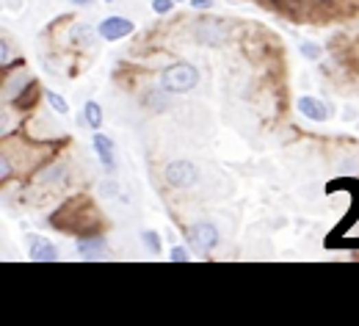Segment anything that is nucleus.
Wrapping results in <instances>:
<instances>
[{
	"mask_svg": "<svg viewBox=\"0 0 359 326\" xmlns=\"http://www.w3.org/2000/svg\"><path fill=\"white\" fill-rule=\"evenodd\" d=\"M141 238H144V246H147V249H152L155 255L161 252V238H158V233H150V230H147Z\"/></svg>",
	"mask_w": 359,
	"mask_h": 326,
	"instance_id": "obj_12",
	"label": "nucleus"
},
{
	"mask_svg": "<svg viewBox=\"0 0 359 326\" xmlns=\"http://www.w3.org/2000/svg\"><path fill=\"white\" fill-rule=\"evenodd\" d=\"M177 3H180V0H177Z\"/></svg>",
	"mask_w": 359,
	"mask_h": 326,
	"instance_id": "obj_19",
	"label": "nucleus"
},
{
	"mask_svg": "<svg viewBox=\"0 0 359 326\" xmlns=\"http://www.w3.org/2000/svg\"><path fill=\"white\" fill-rule=\"evenodd\" d=\"M105 3H113V0H105Z\"/></svg>",
	"mask_w": 359,
	"mask_h": 326,
	"instance_id": "obj_18",
	"label": "nucleus"
},
{
	"mask_svg": "<svg viewBox=\"0 0 359 326\" xmlns=\"http://www.w3.org/2000/svg\"><path fill=\"white\" fill-rule=\"evenodd\" d=\"M301 53L310 56V58H321V47L312 45V42H304V45H301Z\"/></svg>",
	"mask_w": 359,
	"mask_h": 326,
	"instance_id": "obj_14",
	"label": "nucleus"
},
{
	"mask_svg": "<svg viewBox=\"0 0 359 326\" xmlns=\"http://www.w3.org/2000/svg\"><path fill=\"white\" fill-rule=\"evenodd\" d=\"M161 83H163L166 91L183 94V91H191V89L199 83V72H196V67H191V64H174V67H169V69L163 72Z\"/></svg>",
	"mask_w": 359,
	"mask_h": 326,
	"instance_id": "obj_1",
	"label": "nucleus"
},
{
	"mask_svg": "<svg viewBox=\"0 0 359 326\" xmlns=\"http://www.w3.org/2000/svg\"><path fill=\"white\" fill-rule=\"evenodd\" d=\"M299 111H301L307 119H312V122H326V119H329V108H326L318 97H301V100H299Z\"/></svg>",
	"mask_w": 359,
	"mask_h": 326,
	"instance_id": "obj_5",
	"label": "nucleus"
},
{
	"mask_svg": "<svg viewBox=\"0 0 359 326\" xmlns=\"http://www.w3.org/2000/svg\"><path fill=\"white\" fill-rule=\"evenodd\" d=\"M12 61H14L12 45H9V39H3V42H0V64H3V67H9Z\"/></svg>",
	"mask_w": 359,
	"mask_h": 326,
	"instance_id": "obj_11",
	"label": "nucleus"
},
{
	"mask_svg": "<svg viewBox=\"0 0 359 326\" xmlns=\"http://www.w3.org/2000/svg\"><path fill=\"white\" fill-rule=\"evenodd\" d=\"M172 260H174V263H188V260H191V257H188V249L174 246V249H172Z\"/></svg>",
	"mask_w": 359,
	"mask_h": 326,
	"instance_id": "obj_15",
	"label": "nucleus"
},
{
	"mask_svg": "<svg viewBox=\"0 0 359 326\" xmlns=\"http://www.w3.org/2000/svg\"><path fill=\"white\" fill-rule=\"evenodd\" d=\"M75 3H78V6H83V3L89 6V3H91V0H75Z\"/></svg>",
	"mask_w": 359,
	"mask_h": 326,
	"instance_id": "obj_17",
	"label": "nucleus"
},
{
	"mask_svg": "<svg viewBox=\"0 0 359 326\" xmlns=\"http://www.w3.org/2000/svg\"><path fill=\"white\" fill-rule=\"evenodd\" d=\"M191 244L196 246V252H213L218 244V230L213 224H196L191 230Z\"/></svg>",
	"mask_w": 359,
	"mask_h": 326,
	"instance_id": "obj_4",
	"label": "nucleus"
},
{
	"mask_svg": "<svg viewBox=\"0 0 359 326\" xmlns=\"http://www.w3.org/2000/svg\"><path fill=\"white\" fill-rule=\"evenodd\" d=\"M133 23L130 20H125V17H108V20H102L100 23V28H97V34L102 36V39H108V42H119V39H125V36H130L133 34Z\"/></svg>",
	"mask_w": 359,
	"mask_h": 326,
	"instance_id": "obj_3",
	"label": "nucleus"
},
{
	"mask_svg": "<svg viewBox=\"0 0 359 326\" xmlns=\"http://www.w3.org/2000/svg\"><path fill=\"white\" fill-rule=\"evenodd\" d=\"M194 9H213V0H191Z\"/></svg>",
	"mask_w": 359,
	"mask_h": 326,
	"instance_id": "obj_16",
	"label": "nucleus"
},
{
	"mask_svg": "<svg viewBox=\"0 0 359 326\" xmlns=\"http://www.w3.org/2000/svg\"><path fill=\"white\" fill-rule=\"evenodd\" d=\"M196 166L188 163V161H172L166 166V183L174 185V188H191L196 183Z\"/></svg>",
	"mask_w": 359,
	"mask_h": 326,
	"instance_id": "obj_2",
	"label": "nucleus"
},
{
	"mask_svg": "<svg viewBox=\"0 0 359 326\" xmlns=\"http://www.w3.org/2000/svg\"><path fill=\"white\" fill-rule=\"evenodd\" d=\"M78 252L86 257H94V255L105 252V238H83V241H78Z\"/></svg>",
	"mask_w": 359,
	"mask_h": 326,
	"instance_id": "obj_9",
	"label": "nucleus"
},
{
	"mask_svg": "<svg viewBox=\"0 0 359 326\" xmlns=\"http://www.w3.org/2000/svg\"><path fill=\"white\" fill-rule=\"evenodd\" d=\"M83 119H86V125L94 128V130L102 128V108H100V102H86V105H83Z\"/></svg>",
	"mask_w": 359,
	"mask_h": 326,
	"instance_id": "obj_8",
	"label": "nucleus"
},
{
	"mask_svg": "<svg viewBox=\"0 0 359 326\" xmlns=\"http://www.w3.org/2000/svg\"><path fill=\"white\" fill-rule=\"evenodd\" d=\"M47 102H50V108H53V111L56 114H69V102L61 97V94H56V91H47Z\"/></svg>",
	"mask_w": 359,
	"mask_h": 326,
	"instance_id": "obj_10",
	"label": "nucleus"
},
{
	"mask_svg": "<svg viewBox=\"0 0 359 326\" xmlns=\"http://www.w3.org/2000/svg\"><path fill=\"white\" fill-rule=\"evenodd\" d=\"M31 260H45V263H53V260H58V249H56L50 241L36 238V241L31 244Z\"/></svg>",
	"mask_w": 359,
	"mask_h": 326,
	"instance_id": "obj_7",
	"label": "nucleus"
},
{
	"mask_svg": "<svg viewBox=\"0 0 359 326\" xmlns=\"http://www.w3.org/2000/svg\"><path fill=\"white\" fill-rule=\"evenodd\" d=\"M152 9H155L158 14H169V12L174 9V0H152Z\"/></svg>",
	"mask_w": 359,
	"mask_h": 326,
	"instance_id": "obj_13",
	"label": "nucleus"
},
{
	"mask_svg": "<svg viewBox=\"0 0 359 326\" xmlns=\"http://www.w3.org/2000/svg\"><path fill=\"white\" fill-rule=\"evenodd\" d=\"M94 150H97V158H100V163L105 166V172H113V169H116V155H113V141H111L108 136H102V133H97V136H94Z\"/></svg>",
	"mask_w": 359,
	"mask_h": 326,
	"instance_id": "obj_6",
	"label": "nucleus"
}]
</instances>
